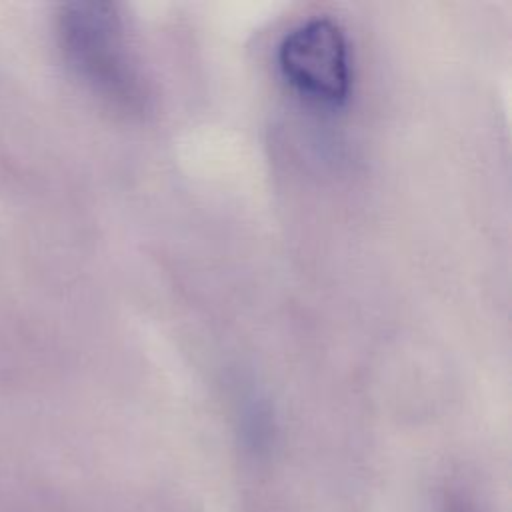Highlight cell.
<instances>
[{"label":"cell","mask_w":512,"mask_h":512,"mask_svg":"<svg viewBox=\"0 0 512 512\" xmlns=\"http://www.w3.org/2000/svg\"><path fill=\"white\" fill-rule=\"evenodd\" d=\"M58 44L74 76L94 94L120 106L142 98L124 22L114 4L68 2L56 16Z\"/></svg>","instance_id":"6da1fadb"},{"label":"cell","mask_w":512,"mask_h":512,"mask_svg":"<svg viewBox=\"0 0 512 512\" xmlns=\"http://www.w3.org/2000/svg\"><path fill=\"white\" fill-rule=\"evenodd\" d=\"M278 68L286 84L308 104L340 108L352 86L346 32L328 16H312L292 26L278 44Z\"/></svg>","instance_id":"7a4b0ae2"},{"label":"cell","mask_w":512,"mask_h":512,"mask_svg":"<svg viewBox=\"0 0 512 512\" xmlns=\"http://www.w3.org/2000/svg\"><path fill=\"white\" fill-rule=\"evenodd\" d=\"M450 512H466V510H462L460 506H452V508H450Z\"/></svg>","instance_id":"3957f363"}]
</instances>
